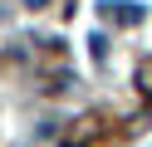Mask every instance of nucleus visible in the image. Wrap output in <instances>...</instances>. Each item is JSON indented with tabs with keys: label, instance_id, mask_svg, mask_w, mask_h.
<instances>
[{
	"label": "nucleus",
	"instance_id": "1",
	"mask_svg": "<svg viewBox=\"0 0 152 147\" xmlns=\"http://www.w3.org/2000/svg\"><path fill=\"white\" fill-rule=\"evenodd\" d=\"M142 15H147V10H142L137 0H113V5H108V20H113V25H142Z\"/></svg>",
	"mask_w": 152,
	"mask_h": 147
},
{
	"label": "nucleus",
	"instance_id": "2",
	"mask_svg": "<svg viewBox=\"0 0 152 147\" xmlns=\"http://www.w3.org/2000/svg\"><path fill=\"white\" fill-rule=\"evenodd\" d=\"M93 132H98V123H93V118H83V127H74V132H69V147H83V142H93Z\"/></svg>",
	"mask_w": 152,
	"mask_h": 147
}]
</instances>
